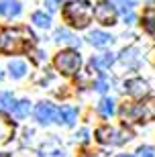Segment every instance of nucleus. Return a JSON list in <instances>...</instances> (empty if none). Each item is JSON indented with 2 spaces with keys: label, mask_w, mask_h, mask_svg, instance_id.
<instances>
[{
  "label": "nucleus",
  "mask_w": 155,
  "mask_h": 157,
  "mask_svg": "<svg viewBox=\"0 0 155 157\" xmlns=\"http://www.w3.org/2000/svg\"><path fill=\"white\" fill-rule=\"evenodd\" d=\"M29 29H2L0 31V53H23L33 43Z\"/></svg>",
  "instance_id": "obj_1"
},
{
  "label": "nucleus",
  "mask_w": 155,
  "mask_h": 157,
  "mask_svg": "<svg viewBox=\"0 0 155 157\" xmlns=\"http://www.w3.org/2000/svg\"><path fill=\"white\" fill-rule=\"evenodd\" d=\"M94 17L92 4L88 0H74L63 6V18L76 29H86Z\"/></svg>",
  "instance_id": "obj_2"
},
{
  "label": "nucleus",
  "mask_w": 155,
  "mask_h": 157,
  "mask_svg": "<svg viewBox=\"0 0 155 157\" xmlns=\"http://www.w3.org/2000/svg\"><path fill=\"white\" fill-rule=\"evenodd\" d=\"M96 139L100 141V143H104V145H121L125 141L133 139V133L125 127L122 128H112V127H108V124H104V127L96 128Z\"/></svg>",
  "instance_id": "obj_3"
},
{
  "label": "nucleus",
  "mask_w": 155,
  "mask_h": 157,
  "mask_svg": "<svg viewBox=\"0 0 155 157\" xmlns=\"http://www.w3.org/2000/svg\"><path fill=\"white\" fill-rule=\"evenodd\" d=\"M80 63H82L80 53H78V51H72V49H68V51H59L57 57H55V67H57L61 74H65V76H69V74L78 71Z\"/></svg>",
  "instance_id": "obj_4"
},
{
  "label": "nucleus",
  "mask_w": 155,
  "mask_h": 157,
  "mask_svg": "<svg viewBox=\"0 0 155 157\" xmlns=\"http://www.w3.org/2000/svg\"><path fill=\"white\" fill-rule=\"evenodd\" d=\"M94 17H96V21L100 25L110 27V25L116 23V6L110 0H100L96 4V8H94Z\"/></svg>",
  "instance_id": "obj_5"
},
{
  "label": "nucleus",
  "mask_w": 155,
  "mask_h": 157,
  "mask_svg": "<svg viewBox=\"0 0 155 157\" xmlns=\"http://www.w3.org/2000/svg\"><path fill=\"white\" fill-rule=\"evenodd\" d=\"M57 112H59V108H55L51 102H41V104H37V108H35V118H37L41 124H49V122H53L57 118Z\"/></svg>",
  "instance_id": "obj_6"
},
{
  "label": "nucleus",
  "mask_w": 155,
  "mask_h": 157,
  "mask_svg": "<svg viewBox=\"0 0 155 157\" xmlns=\"http://www.w3.org/2000/svg\"><path fill=\"white\" fill-rule=\"evenodd\" d=\"M153 114V110H147L145 104H133V106H125L122 108V118L125 121H147Z\"/></svg>",
  "instance_id": "obj_7"
},
{
  "label": "nucleus",
  "mask_w": 155,
  "mask_h": 157,
  "mask_svg": "<svg viewBox=\"0 0 155 157\" xmlns=\"http://www.w3.org/2000/svg\"><path fill=\"white\" fill-rule=\"evenodd\" d=\"M41 157H68V155H65V149L61 147V143L55 137H51L41 145Z\"/></svg>",
  "instance_id": "obj_8"
},
{
  "label": "nucleus",
  "mask_w": 155,
  "mask_h": 157,
  "mask_svg": "<svg viewBox=\"0 0 155 157\" xmlns=\"http://www.w3.org/2000/svg\"><path fill=\"white\" fill-rule=\"evenodd\" d=\"M125 88H126V94L133 96V98H143V96H147V92H149L147 82L141 80V78H133V80H129L125 84Z\"/></svg>",
  "instance_id": "obj_9"
},
{
  "label": "nucleus",
  "mask_w": 155,
  "mask_h": 157,
  "mask_svg": "<svg viewBox=\"0 0 155 157\" xmlns=\"http://www.w3.org/2000/svg\"><path fill=\"white\" fill-rule=\"evenodd\" d=\"M14 135V122H10L4 114H0V145H4Z\"/></svg>",
  "instance_id": "obj_10"
},
{
  "label": "nucleus",
  "mask_w": 155,
  "mask_h": 157,
  "mask_svg": "<svg viewBox=\"0 0 155 157\" xmlns=\"http://www.w3.org/2000/svg\"><path fill=\"white\" fill-rule=\"evenodd\" d=\"M57 118H59V124H65V127H72L74 121L78 118V110H76L74 106H61L57 112Z\"/></svg>",
  "instance_id": "obj_11"
},
{
  "label": "nucleus",
  "mask_w": 155,
  "mask_h": 157,
  "mask_svg": "<svg viewBox=\"0 0 155 157\" xmlns=\"http://www.w3.org/2000/svg\"><path fill=\"white\" fill-rule=\"evenodd\" d=\"M0 14L2 17H18L21 14V4L17 0H0Z\"/></svg>",
  "instance_id": "obj_12"
},
{
  "label": "nucleus",
  "mask_w": 155,
  "mask_h": 157,
  "mask_svg": "<svg viewBox=\"0 0 155 157\" xmlns=\"http://www.w3.org/2000/svg\"><path fill=\"white\" fill-rule=\"evenodd\" d=\"M88 41L92 43L94 47H106L112 43V37L108 33H104V31H92L90 35H88Z\"/></svg>",
  "instance_id": "obj_13"
},
{
  "label": "nucleus",
  "mask_w": 155,
  "mask_h": 157,
  "mask_svg": "<svg viewBox=\"0 0 155 157\" xmlns=\"http://www.w3.org/2000/svg\"><path fill=\"white\" fill-rule=\"evenodd\" d=\"M114 63V55L112 53H104V55H96V57L90 59V65L96 67V70H106Z\"/></svg>",
  "instance_id": "obj_14"
},
{
  "label": "nucleus",
  "mask_w": 155,
  "mask_h": 157,
  "mask_svg": "<svg viewBox=\"0 0 155 157\" xmlns=\"http://www.w3.org/2000/svg\"><path fill=\"white\" fill-rule=\"evenodd\" d=\"M8 71H10L12 78H23L25 74H27V63L25 61H21V59H14V61H10L8 63Z\"/></svg>",
  "instance_id": "obj_15"
},
{
  "label": "nucleus",
  "mask_w": 155,
  "mask_h": 157,
  "mask_svg": "<svg viewBox=\"0 0 155 157\" xmlns=\"http://www.w3.org/2000/svg\"><path fill=\"white\" fill-rule=\"evenodd\" d=\"M31 110V102L29 100H21V102H14L12 106V117L14 118H25Z\"/></svg>",
  "instance_id": "obj_16"
},
{
  "label": "nucleus",
  "mask_w": 155,
  "mask_h": 157,
  "mask_svg": "<svg viewBox=\"0 0 155 157\" xmlns=\"http://www.w3.org/2000/svg\"><path fill=\"white\" fill-rule=\"evenodd\" d=\"M55 41H57V43H68V45H80V39H76V37L65 29L55 31Z\"/></svg>",
  "instance_id": "obj_17"
},
{
  "label": "nucleus",
  "mask_w": 155,
  "mask_h": 157,
  "mask_svg": "<svg viewBox=\"0 0 155 157\" xmlns=\"http://www.w3.org/2000/svg\"><path fill=\"white\" fill-rule=\"evenodd\" d=\"M96 110H98V114H102V117L108 118L110 114L114 112V100H112V98H102V100H100V104L96 106Z\"/></svg>",
  "instance_id": "obj_18"
},
{
  "label": "nucleus",
  "mask_w": 155,
  "mask_h": 157,
  "mask_svg": "<svg viewBox=\"0 0 155 157\" xmlns=\"http://www.w3.org/2000/svg\"><path fill=\"white\" fill-rule=\"evenodd\" d=\"M122 63L129 65V67H137L139 55H137V49H135V47H129V49L122 51Z\"/></svg>",
  "instance_id": "obj_19"
},
{
  "label": "nucleus",
  "mask_w": 155,
  "mask_h": 157,
  "mask_svg": "<svg viewBox=\"0 0 155 157\" xmlns=\"http://www.w3.org/2000/svg\"><path fill=\"white\" fill-rule=\"evenodd\" d=\"M143 25L149 33H155V8H147L143 14Z\"/></svg>",
  "instance_id": "obj_20"
},
{
  "label": "nucleus",
  "mask_w": 155,
  "mask_h": 157,
  "mask_svg": "<svg viewBox=\"0 0 155 157\" xmlns=\"http://www.w3.org/2000/svg\"><path fill=\"white\" fill-rule=\"evenodd\" d=\"M12 106H14V98H12L10 92H2L0 94V110L6 112V110H12Z\"/></svg>",
  "instance_id": "obj_21"
},
{
  "label": "nucleus",
  "mask_w": 155,
  "mask_h": 157,
  "mask_svg": "<svg viewBox=\"0 0 155 157\" xmlns=\"http://www.w3.org/2000/svg\"><path fill=\"white\" fill-rule=\"evenodd\" d=\"M33 23L37 25V27H41V29H47L49 25H51V18H49V14H45V12H35L33 14Z\"/></svg>",
  "instance_id": "obj_22"
},
{
  "label": "nucleus",
  "mask_w": 155,
  "mask_h": 157,
  "mask_svg": "<svg viewBox=\"0 0 155 157\" xmlns=\"http://www.w3.org/2000/svg\"><path fill=\"white\" fill-rule=\"evenodd\" d=\"M110 2L118 6V8L125 12V17H126V14H133V6H135L133 0H110Z\"/></svg>",
  "instance_id": "obj_23"
},
{
  "label": "nucleus",
  "mask_w": 155,
  "mask_h": 157,
  "mask_svg": "<svg viewBox=\"0 0 155 157\" xmlns=\"http://www.w3.org/2000/svg\"><path fill=\"white\" fill-rule=\"evenodd\" d=\"M139 157H155V151H153V147L149 145H143V147H139Z\"/></svg>",
  "instance_id": "obj_24"
},
{
  "label": "nucleus",
  "mask_w": 155,
  "mask_h": 157,
  "mask_svg": "<svg viewBox=\"0 0 155 157\" xmlns=\"http://www.w3.org/2000/svg\"><path fill=\"white\" fill-rule=\"evenodd\" d=\"M63 0H45V6H47V10H57L59 6H61Z\"/></svg>",
  "instance_id": "obj_25"
},
{
  "label": "nucleus",
  "mask_w": 155,
  "mask_h": 157,
  "mask_svg": "<svg viewBox=\"0 0 155 157\" xmlns=\"http://www.w3.org/2000/svg\"><path fill=\"white\" fill-rule=\"evenodd\" d=\"M94 88H96L98 92H106V88H108V84H106V80H104V78H100V80H98L96 84H94Z\"/></svg>",
  "instance_id": "obj_26"
},
{
  "label": "nucleus",
  "mask_w": 155,
  "mask_h": 157,
  "mask_svg": "<svg viewBox=\"0 0 155 157\" xmlns=\"http://www.w3.org/2000/svg\"><path fill=\"white\" fill-rule=\"evenodd\" d=\"M76 137H78V135H76ZM78 139H80V141L88 139V131H86V128H82V131H80V137H78Z\"/></svg>",
  "instance_id": "obj_27"
},
{
  "label": "nucleus",
  "mask_w": 155,
  "mask_h": 157,
  "mask_svg": "<svg viewBox=\"0 0 155 157\" xmlns=\"http://www.w3.org/2000/svg\"><path fill=\"white\" fill-rule=\"evenodd\" d=\"M118 157H135V155H126V153H125V155H118Z\"/></svg>",
  "instance_id": "obj_28"
},
{
  "label": "nucleus",
  "mask_w": 155,
  "mask_h": 157,
  "mask_svg": "<svg viewBox=\"0 0 155 157\" xmlns=\"http://www.w3.org/2000/svg\"><path fill=\"white\" fill-rule=\"evenodd\" d=\"M0 78H2V74H0Z\"/></svg>",
  "instance_id": "obj_29"
}]
</instances>
